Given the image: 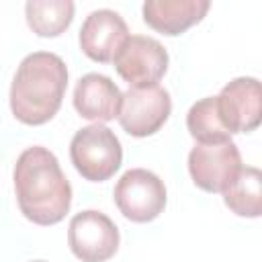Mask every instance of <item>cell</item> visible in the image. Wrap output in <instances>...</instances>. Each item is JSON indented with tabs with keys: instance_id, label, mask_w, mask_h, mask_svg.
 Returning <instances> with one entry per match:
<instances>
[{
	"instance_id": "obj_2",
	"label": "cell",
	"mask_w": 262,
	"mask_h": 262,
	"mask_svg": "<svg viewBox=\"0 0 262 262\" xmlns=\"http://www.w3.org/2000/svg\"><path fill=\"white\" fill-rule=\"evenodd\" d=\"M68 88L66 61L51 51L29 53L10 86V111L25 125H43L59 111Z\"/></svg>"
},
{
	"instance_id": "obj_5",
	"label": "cell",
	"mask_w": 262,
	"mask_h": 262,
	"mask_svg": "<svg viewBox=\"0 0 262 262\" xmlns=\"http://www.w3.org/2000/svg\"><path fill=\"white\" fill-rule=\"evenodd\" d=\"M113 61L119 76L131 88H143L162 80L168 70V51L154 37L131 35L121 45Z\"/></svg>"
},
{
	"instance_id": "obj_14",
	"label": "cell",
	"mask_w": 262,
	"mask_h": 262,
	"mask_svg": "<svg viewBox=\"0 0 262 262\" xmlns=\"http://www.w3.org/2000/svg\"><path fill=\"white\" fill-rule=\"evenodd\" d=\"M74 8L72 0H29L25 4L27 25L39 37H57L72 25Z\"/></svg>"
},
{
	"instance_id": "obj_1",
	"label": "cell",
	"mask_w": 262,
	"mask_h": 262,
	"mask_svg": "<svg viewBox=\"0 0 262 262\" xmlns=\"http://www.w3.org/2000/svg\"><path fill=\"white\" fill-rule=\"evenodd\" d=\"M12 178L18 209L29 221L37 225H55L70 211V180L47 147H27L14 164Z\"/></svg>"
},
{
	"instance_id": "obj_16",
	"label": "cell",
	"mask_w": 262,
	"mask_h": 262,
	"mask_svg": "<svg viewBox=\"0 0 262 262\" xmlns=\"http://www.w3.org/2000/svg\"><path fill=\"white\" fill-rule=\"evenodd\" d=\"M33 262H45V260H33Z\"/></svg>"
},
{
	"instance_id": "obj_7",
	"label": "cell",
	"mask_w": 262,
	"mask_h": 262,
	"mask_svg": "<svg viewBox=\"0 0 262 262\" xmlns=\"http://www.w3.org/2000/svg\"><path fill=\"white\" fill-rule=\"evenodd\" d=\"M68 244L82 262H106L119 248V229L108 215L88 209L72 217Z\"/></svg>"
},
{
	"instance_id": "obj_9",
	"label": "cell",
	"mask_w": 262,
	"mask_h": 262,
	"mask_svg": "<svg viewBox=\"0 0 262 262\" xmlns=\"http://www.w3.org/2000/svg\"><path fill=\"white\" fill-rule=\"evenodd\" d=\"M217 113L223 127L233 133H250L262 119V92L256 78L244 76L225 84L215 96Z\"/></svg>"
},
{
	"instance_id": "obj_3",
	"label": "cell",
	"mask_w": 262,
	"mask_h": 262,
	"mask_svg": "<svg viewBox=\"0 0 262 262\" xmlns=\"http://www.w3.org/2000/svg\"><path fill=\"white\" fill-rule=\"evenodd\" d=\"M70 158L82 178L102 182L115 176L123 162V147L119 137L104 125L92 123L76 131L70 141Z\"/></svg>"
},
{
	"instance_id": "obj_11",
	"label": "cell",
	"mask_w": 262,
	"mask_h": 262,
	"mask_svg": "<svg viewBox=\"0 0 262 262\" xmlns=\"http://www.w3.org/2000/svg\"><path fill=\"white\" fill-rule=\"evenodd\" d=\"M121 96L123 92L108 76L92 72L78 80L74 88V108L88 121L106 123L119 115Z\"/></svg>"
},
{
	"instance_id": "obj_8",
	"label": "cell",
	"mask_w": 262,
	"mask_h": 262,
	"mask_svg": "<svg viewBox=\"0 0 262 262\" xmlns=\"http://www.w3.org/2000/svg\"><path fill=\"white\" fill-rule=\"evenodd\" d=\"M239 168L242 156L231 139L221 143H196L188 154L190 178L207 192H223Z\"/></svg>"
},
{
	"instance_id": "obj_4",
	"label": "cell",
	"mask_w": 262,
	"mask_h": 262,
	"mask_svg": "<svg viewBox=\"0 0 262 262\" xmlns=\"http://www.w3.org/2000/svg\"><path fill=\"white\" fill-rule=\"evenodd\" d=\"M113 196L119 211L135 223L154 221L166 207L164 182L145 168L127 170L117 180Z\"/></svg>"
},
{
	"instance_id": "obj_6",
	"label": "cell",
	"mask_w": 262,
	"mask_h": 262,
	"mask_svg": "<svg viewBox=\"0 0 262 262\" xmlns=\"http://www.w3.org/2000/svg\"><path fill=\"white\" fill-rule=\"evenodd\" d=\"M172 111V100L166 88L160 84L129 88L121 96L119 123L133 137H147L162 129Z\"/></svg>"
},
{
	"instance_id": "obj_13",
	"label": "cell",
	"mask_w": 262,
	"mask_h": 262,
	"mask_svg": "<svg viewBox=\"0 0 262 262\" xmlns=\"http://www.w3.org/2000/svg\"><path fill=\"white\" fill-rule=\"evenodd\" d=\"M225 205L239 217H260L262 213V174L254 166H242L223 190Z\"/></svg>"
},
{
	"instance_id": "obj_15",
	"label": "cell",
	"mask_w": 262,
	"mask_h": 262,
	"mask_svg": "<svg viewBox=\"0 0 262 262\" xmlns=\"http://www.w3.org/2000/svg\"><path fill=\"white\" fill-rule=\"evenodd\" d=\"M186 127H188V133L199 143H221V141L231 139L229 131L223 127V123L219 119L215 96L201 98L199 102H194L188 108Z\"/></svg>"
},
{
	"instance_id": "obj_10",
	"label": "cell",
	"mask_w": 262,
	"mask_h": 262,
	"mask_svg": "<svg viewBox=\"0 0 262 262\" xmlns=\"http://www.w3.org/2000/svg\"><path fill=\"white\" fill-rule=\"evenodd\" d=\"M129 29L123 16L111 8L92 10L80 29V49L100 63H108L127 41Z\"/></svg>"
},
{
	"instance_id": "obj_12",
	"label": "cell",
	"mask_w": 262,
	"mask_h": 262,
	"mask_svg": "<svg viewBox=\"0 0 262 262\" xmlns=\"http://www.w3.org/2000/svg\"><path fill=\"white\" fill-rule=\"evenodd\" d=\"M211 2L209 0H147L143 2V20L158 33L180 35L199 23Z\"/></svg>"
}]
</instances>
